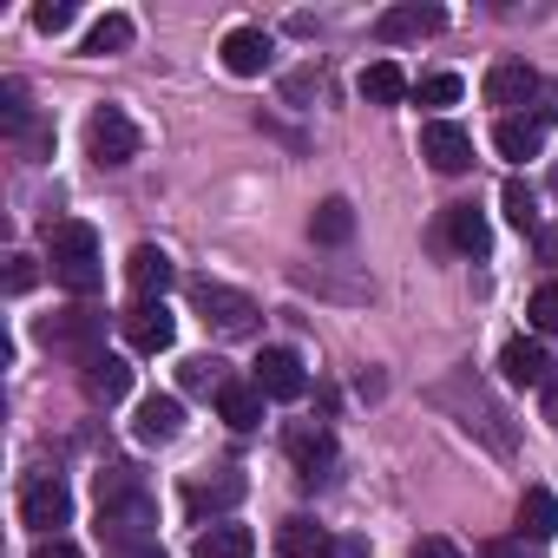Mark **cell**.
Here are the masks:
<instances>
[{
	"instance_id": "cell-1",
	"label": "cell",
	"mask_w": 558,
	"mask_h": 558,
	"mask_svg": "<svg viewBox=\"0 0 558 558\" xmlns=\"http://www.w3.org/2000/svg\"><path fill=\"white\" fill-rule=\"evenodd\" d=\"M151 525H158V506L145 480L132 466H106L99 473V538L112 551H132V545H151Z\"/></svg>"
},
{
	"instance_id": "cell-33",
	"label": "cell",
	"mask_w": 558,
	"mask_h": 558,
	"mask_svg": "<svg viewBox=\"0 0 558 558\" xmlns=\"http://www.w3.org/2000/svg\"><path fill=\"white\" fill-rule=\"evenodd\" d=\"M34 27H40V34H66V27H73V0H40V8H34Z\"/></svg>"
},
{
	"instance_id": "cell-22",
	"label": "cell",
	"mask_w": 558,
	"mask_h": 558,
	"mask_svg": "<svg viewBox=\"0 0 558 558\" xmlns=\"http://www.w3.org/2000/svg\"><path fill=\"white\" fill-rule=\"evenodd\" d=\"M310 236H316L323 250H342V243L355 236V204H349V197H323L316 217H310Z\"/></svg>"
},
{
	"instance_id": "cell-13",
	"label": "cell",
	"mask_w": 558,
	"mask_h": 558,
	"mask_svg": "<svg viewBox=\"0 0 558 558\" xmlns=\"http://www.w3.org/2000/svg\"><path fill=\"white\" fill-rule=\"evenodd\" d=\"M440 27H447V14H440V8L401 0V8H388V14L375 21V40H381V47H401V40H427V34H440Z\"/></svg>"
},
{
	"instance_id": "cell-16",
	"label": "cell",
	"mask_w": 558,
	"mask_h": 558,
	"mask_svg": "<svg viewBox=\"0 0 558 558\" xmlns=\"http://www.w3.org/2000/svg\"><path fill=\"white\" fill-rule=\"evenodd\" d=\"M269 60H276V47H269V34H263V27H230V34H223V66H230L236 80L269 73Z\"/></svg>"
},
{
	"instance_id": "cell-21",
	"label": "cell",
	"mask_w": 558,
	"mask_h": 558,
	"mask_svg": "<svg viewBox=\"0 0 558 558\" xmlns=\"http://www.w3.org/2000/svg\"><path fill=\"white\" fill-rule=\"evenodd\" d=\"M191 558H256V532H250V525H236V519H217V525H204V532H197Z\"/></svg>"
},
{
	"instance_id": "cell-38",
	"label": "cell",
	"mask_w": 558,
	"mask_h": 558,
	"mask_svg": "<svg viewBox=\"0 0 558 558\" xmlns=\"http://www.w3.org/2000/svg\"><path fill=\"white\" fill-rule=\"evenodd\" d=\"M538 401H545V421L558 427V362H551V375H545V388H538Z\"/></svg>"
},
{
	"instance_id": "cell-36",
	"label": "cell",
	"mask_w": 558,
	"mask_h": 558,
	"mask_svg": "<svg viewBox=\"0 0 558 558\" xmlns=\"http://www.w3.org/2000/svg\"><path fill=\"white\" fill-rule=\"evenodd\" d=\"M408 558H460V545H453V538H440V532H427V538H414V545H408Z\"/></svg>"
},
{
	"instance_id": "cell-41",
	"label": "cell",
	"mask_w": 558,
	"mask_h": 558,
	"mask_svg": "<svg viewBox=\"0 0 558 558\" xmlns=\"http://www.w3.org/2000/svg\"><path fill=\"white\" fill-rule=\"evenodd\" d=\"M112 558H165L158 545H132V551H112Z\"/></svg>"
},
{
	"instance_id": "cell-4",
	"label": "cell",
	"mask_w": 558,
	"mask_h": 558,
	"mask_svg": "<svg viewBox=\"0 0 558 558\" xmlns=\"http://www.w3.org/2000/svg\"><path fill=\"white\" fill-rule=\"evenodd\" d=\"M21 519L40 532V538H66L60 525L73 519V493H66V480L60 473H34L27 486H21Z\"/></svg>"
},
{
	"instance_id": "cell-31",
	"label": "cell",
	"mask_w": 558,
	"mask_h": 558,
	"mask_svg": "<svg viewBox=\"0 0 558 558\" xmlns=\"http://www.w3.org/2000/svg\"><path fill=\"white\" fill-rule=\"evenodd\" d=\"M525 323H532V336H551V329H558V283H538V290H532Z\"/></svg>"
},
{
	"instance_id": "cell-26",
	"label": "cell",
	"mask_w": 558,
	"mask_h": 558,
	"mask_svg": "<svg viewBox=\"0 0 558 558\" xmlns=\"http://www.w3.org/2000/svg\"><path fill=\"white\" fill-rule=\"evenodd\" d=\"M0 125H8V138H27V132L40 125V112H34V93H27V80H8V86H0Z\"/></svg>"
},
{
	"instance_id": "cell-40",
	"label": "cell",
	"mask_w": 558,
	"mask_h": 558,
	"mask_svg": "<svg viewBox=\"0 0 558 558\" xmlns=\"http://www.w3.org/2000/svg\"><path fill=\"white\" fill-rule=\"evenodd\" d=\"M538 256H545V263H558V230H538Z\"/></svg>"
},
{
	"instance_id": "cell-18",
	"label": "cell",
	"mask_w": 558,
	"mask_h": 558,
	"mask_svg": "<svg viewBox=\"0 0 558 558\" xmlns=\"http://www.w3.org/2000/svg\"><path fill=\"white\" fill-rule=\"evenodd\" d=\"M499 375H506L512 388H545V375H551V362H545V349H538V336H512V342L499 349Z\"/></svg>"
},
{
	"instance_id": "cell-25",
	"label": "cell",
	"mask_w": 558,
	"mask_h": 558,
	"mask_svg": "<svg viewBox=\"0 0 558 558\" xmlns=\"http://www.w3.org/2000/svg\"><path fill=\"white\" fill-rule=\"evenodd\" d=\"M551 532H558V499H551L545 486H525V499H519V538L545 545Z\"/></svg>"
},
{
	"instance_id": "cell-2",
	"label": "cell",
	"mask_w": 558,
	"mask_h": 558,
	"mask_svg": "<svg viewBox=\"0 0 558 558\" xmlns=\"http://www.w3.org/2000/svg\"><path fill=\"white\" fill-rule=\"evenodd\" d=\"M47 250H53V283L73 296H99L106 290V263H99V230L93 223H47Z\"/></svg>"
},
{
	"instance_id": "cell-24",
	"label": "cell",
	"mask_w": 558,
	"mask_h": 558,
	"mask_svg": "<svg viewBox=\"0 0 558 558\" xmlns=\"http://www.w3.org/2000/svg\"><path fill=\"white\" fill-rule=\"evenodd\" d=\"M493 151L512 158V165H525V158L545 151V132H538L532 119H499V125H493Z\"/></svg>"
},
{
	"instance_id": "cell-9",
	"label": "cell",
	"mask_w": 558,
	"mask_h": 558,
	"mask_svg": "<svg viewBox=\"0 0 558 558\" xmlns=\"http://www.w3.org/2000/svg\"><path fill=\"white\" fill-rule=\"evenodd\" d=\"M421 158H427L440 178H460V171L473 165V132L453 125V119H427V125H421Z\"/></svg>"
},
{
	"instance_id": "cell-17",
	"label": "cell",
	"mask_w": 558,
	"mask_h": 558,
	"mask_svg": "<svg viewBox=\"0 0 558 558\" xmlns=\"http://www.w3.org/2000/svg\"><path fill=\"white\" fill-rule=\"evenodd\" d=\"M440 230H447V243H453L460 256H486V250H493V223H486L480 204H447Z\"/></svg>"
},
{
	"instance_id": "cell-39",
	"label": "cell",
	"mask_w": 558,
	"mask_h": 558,
	"mask_svg": "<svg viewBox=\"0 0 558 558\" xmlns=\"http://www.w3.org/2000/svg\"><path fill=\"white\" fill-rule=\"evenodd\" d=\"M486 558H532V551H525V538H493Z\"/></svg>"
},
{
	"instance_id": "cell-30",
	"label": "cell",
	"mask_w": 558,
	"mask_h": 558,
	"mask_svg": "<svg viewBox=\"0 0 558 558\" xmlns=\"http://www.w3.org/2000/svg\"><path fill=\"white\" fill-rule=\"evenodd\" d=\"M230 375H223V362H210V355H191V362H178V388L184 395H217Z\"/></svg>"
},
{
	"instance_id": "cell-11",
	"label": "cell",
	"mask_w": 558,
	"mask_h": 558,
	"mask_svg": "<svg viewBox=\"0 0 558 558\" xmlns=\"http://www.w3.org/2000/svg\"><path fill=\"white\" fill-rule=\"evenodd\" d=\"M119 329H125V342H132L138 355H165V349L178 342V323H171L165 303H132V310L119 316Z\"/></svg>"
},
{
	"instance_id": "cell-27",
	"label": "cell",
	"mask_w": 558,
	"mask_h": 558,
	"mask_svg": "<svg viewBox=\"0 0 558 558\" xmlns=\"http://www.w3.org/2000/svg\"><path fill=\"white\" fill-rule=\"evenodd\" d=\"M499 210H506V223H512L519 236H538V230H545V217H538V197H532V184H519V178H506V191H499Z\"/></svg>"
},
{
	"instance_id": "cell-29",
	"label": "cell",
	"mask_w": 558,
	"mask_h": 558,
	"mask_svg": "<svg viewBox=\"0 0 558 558\" xmlns=\"http://www.w3.org/2000/svg\"><path fill=\"white\" fill-rule=\"evenodd\" d=\"M132 34H138V27H132V14H99V21H93V34H86V53H93V60L125 53V47H132Z\"/></svg>"
},
{
	"instance_id": "cell-3",
	"label": "cell",
	"mask_w": 558,
	"mask_h": 558,
	"mask_svg": "<svg viewBox=\"0 0 558 558\" xmlns=\"http://www.w3.org/2000/svg\"><path fill=\"white\" fill-rule=\"evenodd\" d=\"M191 303H197V316L217 329V336H256V303L243 296V290H230V283H210V276H197L191 283Z\"/></svg>"
},
{
	"instance_id": "cell-15",
	"label": "cell",
	"mask_w": 558,
	"mask_h": 558,
	"mask_svg": "<svg viewBox=\"0 0 558 558\" xmlns=\"http://www.w3.org/2000/svg\"><path fill=\"white\" fill-rule=\"evenodd\" d=\"M243 486H250V480H243L236 466H217V480L197 473V480H184V512H191V519H204V512H230V506L243 499Z\"/></svg>"
},
{
	"instance_id": "cell-23",
	"label": "cell",
	"mask_w": 558,
	"mask_h": 558,
	"mask_svg": "<svg viewBox=\"0 0 558 558\" xmlns=\"http://www.w3.org/2000/svg\"><path fill=\"white\" fill-rule=\"evenodd\" d=\"M80 381H86V395H93V401H106V408H112V401H125V395H132V368H125V362H119V355H93V362H86V375H80Z\"/></svg>"
},
{
	"instance_id": "cell-10",
	"label": "cell",
	"mask_w": 558,
	"mask_h": 558,
	"mask_svg": "<svg viewBox=\"0 0 558 558\" xmlns=\"http://www.w3.org/2000/svg\"><path fill=\"white\" fill-rule=\"evenodd\" d=\"M125 283H132V303H165V290L178 283V263L158 243H138L125 256Z\"/></svg>"
},
{
	"instance_id": "cell-35",
	"label": "cell",
	"mask_w": 558,
	"mask_h": 558,
	"mask_svg": "<svg viewBox=\"0 0 558 558\" xmlns=\"http://www.w3.org/2000/svg\"><path fill=\"white\" fill-rule=\"evenodd\" d=\"M34 283H40V269H34V256H8V290H14V296H27Z\"/></svg>"
},
{
	"instance_id": "cell-28",
	"label": "cell",
	"mask_w": 558,
	"mask_h": 558,
	"mask_svg": "<svg viewBox=\"0 0 558 558\" xmlns=\"http://www.w3.org/2000/svg\"><path fill=\"white\" fill-rule=\"evenodd\" d=\"M362 99H368V106H401V99H408V73H401L395 60H375V66L362 73Z\"/></svg>"
},
{
	"instance_id": "cell-6",
	"label": "cell",
	"mask_w": 558,
	"mask_h": 558,
	"mask_svg": "<svg viewBox=\"0 0 558 558\" xmlns=\"http://www.w3.org/2000/svg\"><path fill=\"white\" fill-rule=\"evenodd\" d=\"M99 336H106V316H99V310H60V316L40 323V342L60 349V355H80V368H86L93 355H106Z\"/></svg>"
},
{
	"instance_id": "cell-32",
	"label": "cell",
	"mask_w": 558,
	"mask_h": 558,
	"mask_svg": "<svg viewBox=\"0 0 558 558\" xmlns=\"http://www.w3.org/2000/svg\"><path fill=\"white\" fill-rule=\"evenodd\" d=\"M414 99L440 112V106H453V99H460V80H453V73H427V80L414 86Z\"/></svg>"
},
{
	"instance_id": "cell-37",
	"label": "cell",
	"mask_w": 558,
	"mask_h": 558,
	"mask_svg": "<svg viewBox=\"0 0 558 558\" xmlns=\"http://www.w3.org/2000/svg\"><path fill=\"white\" fill-rule=\"evenodd\" d=\"M34 558H86V551H80L73 538H40V545H34Z\"/></svg>"
},
{
	"instance_id": "cell-19",
	"label": "cell",
	"mask_w": 558,
	"mask_h": 558,
	"mask_svg": "<svg viewBox=\"0 0 558 558\" xmlns=\"http://www.w3.org/2000/svg\"><path fill=\"white\" fill-rule=\"evenodd\" d=\"M178 427H184V401H178V395H145V401H138V421H132V434H138L145 447H165V440H178Z\"/></svg>"
},
{
	"instance_id": "cell-14",
	"label": "cell",
	"mask_w": 558,
	"mask_h": 558,
	"mask_svg": "<svg viewBox=\"0 0 558 558\" xmlns=\"http://www.w3.org/2000/svg\"><path fill=\"white\" fill-rule=\"evenodd\" d=\"M538 86H545V80H538L532 66H519V60H499V66L486 73V106H499V112L512 119L519 106H532V99H538Z\"/></svg>"
},
{
	"instance_id": "cell-42",
	"label": "cell",
	"mask_w": 558,
	"mask_h": 558,
	"mask_svg": "<svg viewBox=\"0 0 558 558\" xmlns=\"http://www.w3.org/2000/svg\"><path fill=\"white\" fill-rule=\"evenodd\" d=\"M551 191H558V171H551Z\"/></svg>"
},
{
	"instance_id": "cell-8",
	"label": "cell",
	"mask_w": 558,
	"mask_h": 558,
	"mask_svg": "<svg viewBox=\"0 0 558 558\" xmlns=\"http://www.w3.org/2000/svg\"><path fill=\"white\" fill-rule=\"evenodd\" d=\"M250 381H256L269 401H303V395H310V368H303L296 349H263L256 368H250Z\"/></svg>"
},
{
	"instance_id": "cell-12",
	"label": "cell",
	"mask_w": 558,
	"mask_h": 558,
	"mask_svg": "<svg viewBox=\"0 0 558 558\" xmlns=\"http://www.w3.org/2000/svg\"><path fill=\"white\" fill-rule=\"evenodd\" d=\"M276 551L283 558H362V545H336L316 519H283L276 525Z\"/></svg>"
},
{
	"instance_id": "cell-7",
	"label": "cell",
	"mask_w": 558,
	"mask_h": 558,
	"mask_svg": "<svg viewBox=\"0 0 558 558\" xmlns=\"http://www.w3.org/2000/svg\"><path fill=\"white\" fill-rule=\"evenodd\" d=\"M283 453L296 460V473H303L310 486L336 473V434H329L323 421H290V427H283Z\"/></svg>"
},
{
	"instance_id": "cell-5",
	"label": "cell",
	"mask_w": 558,
	"mask_h": 558,
	"mask_svg": "<svg viewBox=\"0 0 558 558\" xmlns=\"http://www.w3.org/2000/svg\"><path fill=\"white\" fill-rule=\"evenodd\" d=\"M86 151H93V165L119 171V165H132V158H138V125H132L119 106H99V112L86 119Z\"/></svg>"
},
{
	"instance_id": "cell-34",
	"label": "cell",
	"mask_w": 558,
	"mask_h": 558,
	"mask_svg": "<svg viewBox=\"0 0 558 558\" xmlns=\"http://www.w3.org/2000/svg\"><path fill=\"white\" fill-rule=\"evenodd\" d=\"M532 125L545 132V125H558V80H545L538 86V99H532Z\"/></svg>"
},
{
	"instance_id": "cell-20",
	"label": "cell",
	"mask_w": 558,
	"mask_h": 558,
	"mask_svg": "<svg viewBox=\"0 0 558 558\" xmlns=\"http://www.w3.org/2000/svg\"><path fill=\"white\" fill-rule=\"evenodd\" d=\"M263 401H269V395H263L256 381H236V375L217 388V414H223V427H236V434H250V427L263 421Z\"/></svg>"
}]
</instances>
